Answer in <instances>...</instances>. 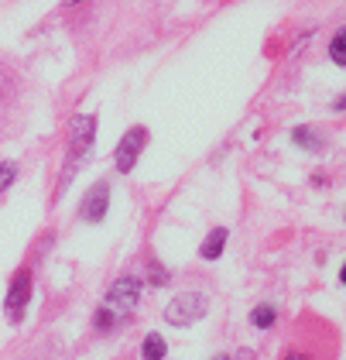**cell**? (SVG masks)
Masks as SVG:
<instances>
[{"label": "cell", "instance_id": "6da1fadb", "mask_svg": "<svg viewBox=\"0 0 346 360\" xmlns=\"http://www.w3.org/2000/svg\"><path fill=\"white\" fill-rule=\"evenodd\" d=\"M93 141H96V117L93 113H76L72 124H69V144H65V172H62V182H58V193L69 189L76 168L89 158L93 151Z\"/></svg>", "mask_w": 346, "mask_h": 360}, {"label": "cell", "instance_id": "7a4b0ae2", "mask_svg": "<svg viewBox=\"0 0 346 360\" xmlns=\"http://www.w3.org/2000/svg\"><path fill=\"white\" fill-rule=\"evenodd\" d=\"M206 309H210V295L206 292H196V288H186V292H179L172 302L165 305V323L182 330V326L199 323L206 316Z\"/></svg>", "mask_w": 346, "mask_h": 360}, {"label": "cell", "instance_id": "3957f363", "mask_svg": "<svg viewBox=\"0 0 346 360\" xmlns=\"http://www.w3.org/2000/svg\"><path fill=\"white\" fill-rule=\"evenodd\" d=\"M141 292H144V278H137V275H120L113 285L107 288V302L117 316H131L134 309H137V302H141Z\"/></svg>", "mask_w": 346, "mask_h": 360}, {"label": "cell", "instance_id": "277c9868", "mask_svg": "<svg viewBox=\"0 0 346 360\" xmlns=\"http://www.w3.org/2000/svg\"><path fill=\"white\" fill-rule=\"evenodd\" d=\"M144 144H148V127H131L124 138L117 141V148H113V165L120 175H127L137 168V158H141V151H144Z\"/></svg>", "mask_w": 346, "mask_h": 360}, {"label": "cell", "instance_id": "5b68a950", "mask_svg": "<svg viewBox=\"0 0 346 360\" xmlns=\"http://www.w3.org/2000/svg\"><path fill=\"white\" fill-rule=\"evenodd\" d=\"M31 285H34V278H31V268H21V271H14V278H11V288H7V299H4V312H7V323H21V316H25L27 302H31Z\"/></svg>", "mask_w": 346, "mask_h": 360}, {"label": "cell", "instance_id": "8992f818", "mask_svg": "<svg viewBox=\"0 0 346 360\" xmlns=\"http://www.w3.org/2000/svg\"><path fill=\"white\" fill-rule=\"evenodd\" d=\"M110 195H113V189H110L107 179L93 182V186L82 193L79 220L82 223H103V217H107V210H110Z\"/></svg>", "mask_w": 346, "mask_h": 360}, {"label": "cell", "instance_id": "52a82bcc", "mask_svg": "<svg viewBox=\"0 0 346 360\" xmlns=\"http://www.w3.org/2000/svg\"><path fill=\"white\" fill-rule=\"evenodd\" d=\"M226 240H230L226 226H213V230L206 233V240L199 244V257H203V261H219L223 250H226Z\"/></svg>", "mask_w": 346, "mask_h": 360}, {"label": "cell", "instance_id": "ba28073f", "mask_svg": "<svg viewBox=\"0 0 346 360\" xmlns=\"http://www.w3.org/2000/svg\"><path fill=\"white\" fill-rule=\"evenodd\" d=\"M292 141L302 148V151H309V155H319L322 148H326V138H322L316 127H309V124H302V127H295L292 131Z\"/></svg>", "mask_w": 346, "mask_h": 360}, {"label": "cell", "instance_id": "9c48e42d", "mask_svg": "<svg viewBox=\"0 0 346 360\" xmlns=\"http://www.w3.org/2000/svg\"><path fill=\"white\" fill-rule=\"evenodd\" d=\"M168 357V343L161 333H148L141 343V360H165Z\"/></svg>", "mask_w": 346, "mask_h": 360}, {"label": "cell", "instance_id": "30bf717a", "mask_svg": "<svg viewBox=\"0 0 346 360\" xmlns=\"http://www.w3.org/2000/svg\"><path fill=\"white\" fill-rule=\"evenodd\" d=\"M274 319H278V309H274V302H261L250 309V326L254 330H271L274 326Z\"/></svg>", "mask_w": 346, "mask_h": 360}, {"label": "cell", "instance_id": "8fae6325", "mask_svg": "<svg viewBox=\"0 0 346 360\" xmlns=\"http://www.w3.org/2000/svg\"><path fill=\"white\" fill-rule=\"evenodd\" d=\"M120 323H124V316H117L110 305H100V309H96V316H93V330L96 333H113Z\"/></svg>", "mask_w": 346, "mask_h": 360}, {"label": "cell", "instance_id": "7c38bea8", "mask_svg": "<svg viewBox=\"0 0 346 360\" xmlns=\"http://www.w3.org/2000/svg\"><path fill=\"white\" fill-rule=\"evenodd\" d=\"M329 58H333L340 69H346V28H340L329 38Z\"/></svg>", "mask_w": 346, "mask_h": 360}, {"label": "cell", "instance_id": "4fadbf2b", "mask_svg": "<svg viewBox=\"0 0 346 360\" xmlns=\"http://www.w3.org/2000/svg\"><path fill=\"white\" fill-rule=\"evenodd\" d=\"M18 179V165L14 162H0V193H7Z\"/></svg>", "mask_w": 346, "mask_h": 360}, {"label": "cell", "instance_id": "5bb4252c", "mask_svg": "<svg viewBox=\"0 0 346 360\" xmlns=\"http://www.w3.org/2000/svg\"><path fill=\"white\" fill-rule=\"evenodd\" d=\"M165 281H168V271H161L158 264H151V275H148V281H144V285H155V288H161Z\"/></svg>", "mask_w": 346, "mask_h": 360}, {"label": "cell", "instance_id": "9a60e30c", "mask_svg": "<svg viewBox=\"0 0 346 360\" xmlns=\"http://www.w3.org/2000/svg\"><path fill=\"white\" fill-rule=\"evenodd\" d=\"M281 360H312V354H305V350H288Z\"/></svg>", "mask_w": 346, "mask_h": 360}, {"label": "cell", "instance_id": "2e32d148", "mask_svg": "<svg viewBox=\"0 0 346 360\" xmlns=\"http://www.w3.org/2000/svg\"><path fill=\"white\" fill-rule=\"evenodd\" d=\"M333 110H336V113H343V110H346V93H340V96L333 100Z\"/></svg>", "mask_w": 346, "mask_h": 360}, {"label": "cell", "instance_id": "e0dca14e", "mask_svg": "<svg viewBox=\"0 0 346 360\" xmlns=\"http://www.w3.org/2000/svg\"><path fill=\"white\" fill-rule=\"evenodd\" d=\"M340 281H343V288H346V261H343V268H340Z\"/></svg>", "mask_w": 346, "mask_h": 360}, {"label": "cell", "instance_id": "ac0fdd59", "mask_svg": "<svg viewBox=\"0 0 346 360\" xmlns=\"http://www.w3.org/2000/svg\"><path fill=\"white\" fill-rule=\"evenodd\" d=\"M76 4H82V0H65V7H76Z\"/></svg>", "mask_w": 346, "mask_h": 360}, {"label": "cell", "instance_id": "d6986e66", "mask_svg": "<svg viewBox=\"0 0 346 360\" xmlns=\"http://www.w3.org/2000/svg\"><path fill=\"white\" fill-rule=\"evenodd\" d=\"M213 360H230V357H226V354H216V357Z\"/></svg>", "mask_w": 346, "mask_h": 360}]
</instances>
